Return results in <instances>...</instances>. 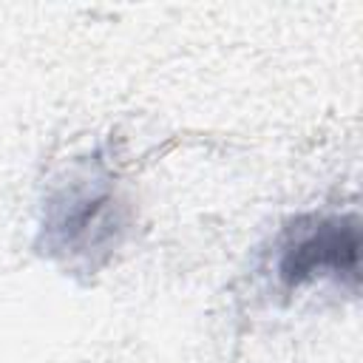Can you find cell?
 Segmentation results:
<instances>
[{"instance_id":"1","label":"cell","mask_w":363,"mask_h":363,"mask_svg":"<svg viewBox=\"0 0 363 363\" xmlns=\"http://www.w3.org/2000/svg\"><path fill=\"white\" fill-rule=\"evenodd\" d=\"M122 230V201L116 199L111 173L99 162L74 167L45 196L40 235L51 255L94 264L119 244Z\"/></svg>"},{"instance_id":"2","label":"cell","mask_w":363,"mask_h":363,"mask_svg":"<svg viewBox=\"0 0 363 363\" xmlns=\"http://www.w3.org/2000/svg\"><path fill=\"white\" fill-rule=\"evenodd\" d=\"M360 230L354 218L340 216H301L295 218L275 252V272L284 286H301L315 278L357 281Z\"/></svg>"}]
</instances>
